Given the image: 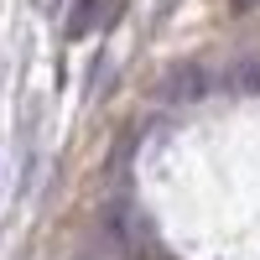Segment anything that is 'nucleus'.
Segmentation results:
<instances>
[{
	"instance_id": "obj_2",
	"label": "nucleus",
	"mask_w": 260,
	"mask_h": 260,
	"mask_svg": "<svg viewBox=\"0 0 260 260\" xmlns=\"http://www.w3.org/2000/svg\"><path fill=\"white\" fill-rule=\"evenodd\" d=\"M203 83H208V78H203L198 68H172V73L161 78V94H167V99H198Z\"/></svg>"
},
{
	"instance_id": "obj_1",
	"label": "nucleus",
	"mask_w": 260,
	"mask_h": 260,
	"mask_svg": "<svg viewBox=\"0 0 260 260\" xmlns=\"http://www.w3.org/2000/svg\"><path fill=\"white\" fill-rule=\"evenodd\" d=\"M110 6L115 0H73V16H68V37H89L110 21Z\"/></svg>"
}]
</instances>
